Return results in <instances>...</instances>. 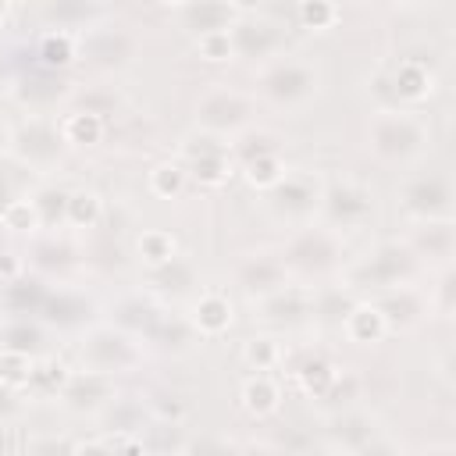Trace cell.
Here are the masks:
<instances>
[{
    "mask_svg": "<svg viewBox=\"0 0 456 456\" xmlns=\"http://www.w3.org/2000/svg\"><path fill=\"white\" fill-rule=\"evenodd\" d=\"M363 388H367V385H363V374H360V370H353V367H338L331 388L324 392V399H321L317 406L324 410V417L342 413V410H353V406H360Z\"/></svg>",
    "mask_w": 456,
    "mask_h": 456,
    "instance_id": "36",
    "label": "cell"
},
{
    "mask_svg": "<svg viewBox=\"0 0 456 456\" xmlns=\"http://www.w3.org/2000/svg\"><path fill=\"white\" fill-rule=\"evenodd\" d=\"M278 253H281L292 281H303V285L342 274V267H346V239L321 221L292 228L289 239L278 246Z\"/></svg>",
    "mask_w": 456,
    "mask_h": 456,
    "instance_id": "3",
    "label": "cell"
},
{
    "mask_svg": "<svg viewBox=\"0 0 456 456\" xmlns=\"http://www.w3.org/2000/svg\"><path fill=\"white\" fill-rule=\"evenodd\" d=\"M185 321L196 331V338H221L235 324V303L221 289H200L192 296V303H189Z\"/></svg>",
    "mask_w": 456,
    "mask_h": 456,
    "instance_id": "22",
    "label": "cell"
},
{
    "mask_svg": "<svg viewBox=\"0 0 456 456\" xmlns=\"http://www.w3.org/2000/svg\"><path fill=\"white\" fill-rule=\"evenodd\" d=\"M25 278V256H18L14 249H0V289L14 285Z\"/></svg>",
    "mask_w": 456,
    "mask_h": 456,
    "instance_id": "54",
    "label": "cell"
},
{
    "mask_svg": "<svg viewBox=\"0 0 456 456\" xmlns=\"http://www.w3.org/2000/svg\"><path fill=\"white\" fill-rule=\"evenodd\" d=\"M253 114H256V100L249 93L224 82H210L192 103V128L232 142L246 128H253Z\"/></svg>",
    "mask_w": 456,
    "mask_h": 456,
    "instance_id": "6",
    "label": "cell"
},
{
    "mask_svg": "<svg viewBox=\"0 0 456 456\" xmlns=\"http://www.w3.org/2000/svg\"><path fill=\"white\" fill-rule=\"evenodd\" d=\"M249 310H253V321H260V324L296 328L303 321H314V285L289 281L285 289H278L264 299H253Z\"/></svg>",
    "mask_w": 456,
    "mask_h": 456,
    "instance_id": "16",
    "label": "cell"
},
{
    "mask_svg": "<svg viewBox=\"0 0 456 456\" xmlns=\"http://www.w3.org/2000/svg\"><path fill=\"white\" fill-rule=\"evenodd\" d=\"M142 356H146V346L114 324H89L86 331H78V342H75L78 370H89L110 381L135 374L142 367Z\"/></svg>",
    "mask_w": 456,
    "mask_h": 456,
    "instance_id": "5",
    "label": "cell"
},
{
    "mask_svg": "<svg viewBox=\"0 0 456 456\" xmlns=\"http://www.w3.org/2000/svg\"><path fill=\"white\" fill-rule=\"evenodd\" d=\"M71 456H118L110 438H82L71 442Z\"/></svg>",
    "mask_w": 456,
    "mask_h": 456,
    "instance_id": "56",
    "label": "cell"
},
{
    "mask_svg": "<svg viewBox=\"0 0 456 456\" xmlns=\"http://www.w3.org/2000/svg\"><path fill=\"white\" fill-rule=\"evenodd\" d=\"M32 370H36V356L18 353V349H0V388L7 395L25 392L32 381Z\"/></svg>",
    "mask_w": 456,
    "mask_h": 456,
    "instance_id": "46",
    "label": "cell"
},
{
    "mask_svg": "<svg viewBox=\"0 0 456 456\" xmlns=\"http://www.w3.org/2000/svg\"><path fill=\"white\" fill-rule=\"evenodd\" d=\"M146 278H150V289L153 292H164V296H178V292H185L189 285H196V271H192V264L185 260V256H178V260H171L167 267H157V271H146Z\"/></svg>",
    "mask_w": 456,
    "mask_h": 456,
    "instance_id": "47",
    "label": "cell"
},
{
    "mask_svg": "<svg viewBox=\"0 0 456 456\" xmlns=\"http://www.w3.org/2000/svg\"><path fill=\"white\" fill-rule=\"evenodd\" d=\"M32 203L39 210L43 228H64V207H68V189L57 185H43L32 192Z\"/></svg>",
    "mask_w": 456,
    "mask_h": 456,
    "instance_id": "50",
    "label": "cell"
},
{
    "mask_svg": "<svg viewBox=\"0 0 456 456\" xmlns=\"http://www.w3.org/2000/svg\"><path fill=\"white\" fill-rule=\"evenodd\" d=\"M78 61V36L61 28H43L36 39V64L46 71H68Z\"/></svg>",
    "mask_w": 456,
    "mask_h": 456,
    "instance_id": "31",
    "label": "cell"
},
{
    "mask_svg": "<svg viewBox=\"0 0 456 456\" xmlns=\"http://www.w3.org/2000/svg\"><path fill=\"white\" fill-rule=\"evenodd\" d=\"M321 196H324V178L317 171H310V167H289L285 178L267 192V207L289 228H303V224L317 221Z\"/></svg>",
    "mask_w": 456,
    "mask_h": 456,
    "instance_id": "10",
    "label": "cell"
},
{
    "mask_svg": "<svg viewBox=\"0 0 456 456\" xmlns=\"http://www.w3.org/2000/svg\"><path fill=\"white\" fill-rule=\"evenodd\" d=\"M424 296H428V310H431L435 317L449 321L452 310H456V274H452V267L435 271V285H428Z\"/></svg>",
    "mask_w": 456,
    "mask_h": 456,
    "instance_id": "48",
    "label": "cell"
},
{
    "mask_svg": "<svg viewBox=\"0 0 456 456\" xmlns=\"http://www.w3.org/2000/svg\"><path fill=\"white\" fill-rule=\"evenodd\" d=\"M178 164L185 167L189 185L207 189V192L224 189L239 175L228 142L224 139H214L207 132H196V128L182 135V142H178Z\"/></svg>",
    "mask_w": 456,
    "mask_h": 456,
    "instance_id": "9",
    "label": "cell"
},
{
    "mask_svg": "<svg viewBox=\"0 0 456 456\" xmlns=\"http://www.w3.org/2000/svg\"><path fill=\"white\" fill-rule=\"evenodd\" d=\"M46 324L39 317H4L0 321V349H18L36 356V346L43 342Z\"/></svg>",
    "mask_w": 456,
    "mask_h": 456,
    "instance_id": "38",
    "label": "cell"
},
{
    "mask_svg": "<svg viewBox=\"0 0 456 456\" xmlns=\"http://www.w3.org/2000/svg\"><path fill=\"white\" fill-rule=\"evenodd\" d=\"M4 399H7V392H4V388H0V413H4Z\"/></svg>",
    "mask_w": 456,
    "mask_h": 456,
    "instance_id": "62",
    "label": "cell"
},
{
    "mask_svg": "<svg viewBox=\"0 0 456 456\" xmlns=\"http://www.w3.org/2000/svg\"><path fill=\"white\" fill-rule=\"evenodd\" d=\"M192 50H196L200 61H207V64H232V61H235V50H232V36H228V32L196 36V39H192Z\"/></svg>",
    "mask_w": 456,
    "mask_h": 456,
    "instance_id": "51",
    "label": "cell"
},
{
    "mask_svg": "<svg viewBox=\"0 0 456 456\" xmlns=\"http://www.w3.org/2000/svg\"><path fill=\"white\" fill-rule=\"evenodd\" d=\"M274 110H303L321 96V68L299 53H278L253 71V100Z\"/></svg>",
    "mask_w": 456,
    "mask_h": 456,
    "instance_id": "2",
    "label": "cell"
},
{
    "mask_svg": "<svg viewBox=\"0 0 456 456\" xmlns=\"http://www.w3.org/2000/svg\"><path fill=\"white\" fill-rule=\"evenodd\" d=\"M160 314V306L157 303H150V299H142V296H128V299H121L118 306H114V328H121V331H128V335H135V338H142V331L150 328V321Z\"/></svg>",
    "mask_w": 456,
    "mask_h": 456,
    "instance_id": "44",
    "label": "cell"
},
{
    "mask_svg": "<svg viewBox=\"0 0 456 456\" xmlns=\"http://www.w3.org/2000/svg\"><path fill=\"white\" fill-rule=\"evenodd\" d=\"M395 200L410 224L456 217V185L445 167H410L395 185Z\"/></svg>",
    "mask_w": 456,
    "mask_h": 456,
    "instance_id": "7",
    "label": "cell"
},
{
    "mask_svg": "<svg viewBox=\"0 0 456 456\" xmlns=\"http://www.w3.org/2000/svg\"><path fill=\"white\" fill-rule=\"evenodd\" d=\"M57 128L68 150H96L107 139V121L86 110H64L57 118Z\"/></svg>",
    "mask_w": 456,
    "mask_h": 456,
    "instance_id": "29",
    "label": "cell"
},
{
    "mask_svg": "<svg viewBox=\"0 0 456 456\" xmlns=\"http://www.w3.org/2000/svg\"><path fill=\"white\" fill-rule=\"evenodd\" d=\"M68 96H71V89L61 78V71H46L39 64L25 68L11 86V100L21 103L28 114H46L53 103H64Z\"/></svg>",
    "mask_w": 456,
    "mask_h": 456,
    "instance_id": "21",
    "label": "cell"
},
{
    "mask_svg": "<svg viewBox=\"0 0 456 456\" xmlns=\"http://www.w3.org/2000/svg\"><path fill=\"white\" fill-rule=\"evenodd\" d=\"M232 36V50L235 61H249V64H267L271 57L285 53V25L256 7H246L242 18L228 28Z\"/></svg>",
    "mask_w": 456,
    "mask_h": 456,
    "instance_id": "12",
    "label": "cell"
},
{
    "mask_svg": "<svg viewBox=\"0 0 456 456\" xmlns=\"http://www.w3.org/2000/svg\"><path fill=\"white\" fill-rule=\"evenodd\" d=\"M118 381L89 374V370H71V378L64 381V388L57 392V406L75 413V417H100L114 399H118Z\"/></svg>",
    "mask_w": 456,
    "mask_h": 456,
    "instance_id": "18",
    "label": "cell"
},
{
    "mask_svg": "<svg viewBox=\"0 0 456 456\" xmlns=\"http://www.w3.org/2000/svg\"><path fill=\"white\" fill-rule=\"evenodd\" d=\"M374 214H378V200H374V189L367 182H360V178L324 182L317 221L328 224L331 232H338L342 239L356 235V232H367L374 224Z\"/></svg>",
    "mask_w": 456,
    "mask_h": 456,
    "instance_id": "8",
    "label": "cell"
},
{
    "mask_svg": "<svg viewBox=\"0 0 456 456\" xmlns=\"http://www.w3.org/2000/svg\"><path fill=\"white\" fill-rule=\"evenodd\" d=\"M142 346H153V349H160V353H189L200 338H196V331L189 328V321H185V314H157L153 321H150V328L142 331V338H139Z\"/></svg>",
    "mask_w": 456,
    "mask_h": 456,
    "instance_id": "26",
    "label": "cell"
},
{
    "mask_svg": "<svg viewBox=\"0 0 456 456\" xmlns=\"http://www.w3.org/2000/svg\"><path fill=\"white\" fill-rule=\"evenodd\" d=\"M406 456H456V445L452 442H428V445H420Z\"/></svg>",
    "mask_w": 456,
    "mask_h": 456,
    "instance_id": "58",
    "label": "cell"
},
{
    "mask_svg": "<svg viewBox=\"0 0 456 456\" xmlns=\"http://www.w3.org/2000/svg\"><path fill=\"white\" fill-rule=\"evenodd\" d=\"M135 438L142 445V456H182L189 445L185 424H171V420H150Z\"/></svg>",
    "mask_w": 456,
    "mask_h": 456,
    "instance_id": "34",
    "label": "cell"
},
{
    "mask_svg": "<svg viewBox=\"0 0 456 456\" xmlns=\"http://www.w3.org/2000/svg\"><path fill=\"white\" fill-rule=\"evenodd\" d=\"M11 146H14V125L0 121V160L11 157Z\"/></svg>",
    "mask_w": 456,
    "mask_h": 456,
    "instance_id": "59",
    "label": "cell"
},
{
    "mask_svg": "<svg viewBox=\"0 0 456 456\" xmlns=\"http://www.w3.org/2000/svg\"><path fill=\"white\" fill-rule=\"evenodd\" d=\"M285 403V392L274 374H249L239 385V406L249 420H271Z\"/></svg>",
    "mask_w": 456,
    "mask_h": 456,
    "instance_id": "25",
    "label": "cell"
},
{
    "mask_svg": "<svg viewBox=\"0 0 456 456\" xmlns=\"http://www.w3.org/2000/svg\"><path fill=\"white\" fill-rule=\"evenodd\" d=\"M103 217V196L96 189H68V207H64V228L86 232L96 228Z\"/></svg>",
    "mask_w": 456,
    "mask_h": 456,
    "instance_id": "40",
    "label": "cell"
},
{
    "mask_svg": "<svg viewBox=\"0 0 456 456\" xmlns=\"http://www.w3.org/2000/svg\"><path fill=\"white\" fill-rule=\"evenodd\" d=\"M86 310H89V299L82 292L57 289V292H46V303L39 310V321L43 324H57V328H78V331H86Z\"/></svg>",
    "mask_w": 456,
    "mask_h": 456,
    "instance_id": "30",
    "label": "cell"
},
{
    "mask_svg": "<svg viewBox=\"0 0 456 456\" xmlns=\"http://www.w3.org/2000/svg\"><path fill=\"white\" fill-rule=\"evenodd\" d=\"M292 14H296V25L306 28V32H314V36L331 32L342 21V7L331 4V0H299L292 7Z\"/></svg>",
    "mask_w": 456,
    "mask_h": 456,
    "instance_id": "42",
    "label": "cell"
},
{
    "mask_svg": "<svg viewBox=\"0 0 456 456\" xmlns=\"http://www.w3.org/2000/svg\"><path fill=\"white\" fill-rule=\"evenodd\" d=\"M342 335L353 342V346H381L385 338H388V324H385V317H381V310L367 299V296H360L349 310H346V317H342Z\"/></svg>",
    "mask_w": 456,
    "mask_h": 456,
    "instance_id": "27",
    "label": "cell"
},
{
    "mask_svg": "<svg viewBox=\"0 0 456 456\" xmlns=\"http://www.w3.org/2000/svg\"><path fill=\"white\" fill-rule=\"evenodd\" d=\"M96 420L103 424V438H135L150 424V413L142 395H118Z\"/></svg>",
    "mask_w": 456,
    "mask_h": 456,
    "instance_id": "28",
    "label": "cell"
},
{
    "mask_svg": "<svg viewBox=\"0 0 456 456\" xmlns=\"http://www.w3.org/2000/svg\"><path fill=\"white\" fill-rule=\"evenodd\" d=\"M103 14H107V7H100V4H46L43 7L46 28H61L71 36H82L93 25H100Z\"/></svg>",
    "mask_w": 456,
    "mask_h": 456,
    "instance_id": "32",
    "label": "cell"
},
{
    "mask_svg": "<svg viewBox=\"0 0 456 456\" xmlns=\"http://www.w3.org/2000/svg\"><path fill=\"white\" fill-rule=\"evenodd\" d=\"M285 171H289V164H285L281 150H278V153H264V157H253V160L239 164L242 182H246L253 192H264V196H267V192L285 178Z\"/></svg>",
    "mask_w": 456,
    "mask_h": 456,
    "instance_id": "39",
    "label": "cell"
},
{
    "mask_svg": "<svg viewBox=\"0 0 456 456\" xmlns=\"http://www.w3.org/2000/svg\"><path fill=\"white\" fill-rule=\"evenodd\" d=\"M281 367L289 370L292 385H296L310 403H321V399H324V392L331 388L335 374H338V363H335L328 353H321V349H306V353H303V356H296V360H289V356H285V363H281Z\"/></svg>",
    "mask_w": 456,
    "mask_h": 456,
    "instance_id": "24",
    "label": "cell"
},
{
    "mask_svg": "<svg viewBox=\"0 0 456 456\" xmlns=\"http://www.w3.org/2000/svg\"><path fill=\"white\" fill-rule=\"evenodd\" d=\"M11 14H14V4L11 0H0V28L11 21Z\"/></svg>",
    "mask_w": 456,
    "mask_h": 456,
    "instance_id": "61",
    "label": "cell"
},
{
    "mask_svg": "<svg viewBox=\"0 0 456 456\" xmlns=\"http://www.w3.org/2000/svg\"><path fill=\"white\" fill-rule=\"evenodd\" d=\"M381 82L385 93V107H399V110H420L435 93H438V75L424 57H403Z\"/></svg>",
    "mask_w": 456,
    "mask_h": 456,
    "instance_id": "14",
    "label": "cell"
},
{
    "mask_svg": "<svg viewBox=\"0 0 456 456\" xmlns=\"http://www.w3.org/2000/svg\"><path fill=\"white\" fill-rule=\"evenodd\" d=\"M403 242L417 256L420 267L445 271V267H452V256H456V217H449V221H417V224H410Z\"/></svg>",
    "mask_w": 456,
    "mask_h": 456,
    "instance_id": "17",
    "label": "cell"
},
{
    "mask_svg": "<svg viewBox=\"0 0 456 456\" xmlns=\"http://www.w3.org/2000/svg\"><path fill=\"white\" fill-rule=\"evenodd\" d=\"M367 299L381 310V317H385V324H388V335L417 331V328L431 317V310H428V296H424L420 285L388 289V292H378V296H367Z\"/></svg>",
    "mask_w": 456,
    "mask_h": 456,
    "instance_id": "20",
    "label": "cell"
},
{
    "mask_svg": "<svg viewBox=\"0 0 456 456\" xmlns=\"http://www.w3.org/2000/svg\"><path fill=\"white\" fill-rule=\"evenodd\" d=\"M167 11L178 21V28H185L196 39V36H207V32H228L242 18L246 4H235V0H189V4H171Z\"/></svg>",
    "mask_w": 456,
    "mask_h": 456,
    "instance_id": "19",
    "label": "cell"
},
{
    "mask_svg": "<svg viewBox=\"0 0 456 456\" xmlns=\"http://www.w3.org/2000/svg\"><path fill=\"white\" fill-rule=\"evenodd\" d=\"M417 274H420V264L406 249V242L403 239H381L363 256H356L342 267V285L353 289L356 296L360 292L378 296V292H388V289L417 285Z\"/></svg>",
    "mask_w": 456,
    "mask_h": 456,
    "instance_id": "4",
    "label": "cell"
},
{
    "mask_svg": "<svg viewBox=\"0 0 456 456\" xmlns=\"http://www.w3.org/2000/svg\"><path fill=\"white\" fill-rule=\"evenodd\" d=\"M235 452L239 445L228 442L224 435H200V438H189L182 456H235Z\"/></svg>",
    "mask_w": 456,
    "mask_h": 456,
    "instance_id": "52",
    "label": "cell"
},
{
    "mask_svg": "<svg viewBox=\"0 0 456 456\" xmlns=\"http://www.w3.org/2000/svg\"><path fill=\"white\" fill-rule=\"evenodd\" d=\"M135 36L121 25H93L89 32L78 36V61H86L93 71H103V75H114V71H125L132 61H135Z\"/></svg>",
    "mask_w": 456,
    "mask_h": 456,
    "instance_id": "13",
    "label": "cell"
},
{
    "mask_svg": "<svg viewBox=\"0 0 456 456\" xmlns=\"http://www.w3.org/2000/svg\"><path fill=\"white\" fill-rule=\"evenodd\" d=\"M353 456H406V449H403L392 435H385V431H381L378 438H370V442H367L360 452H353Z\"/></svg>",
    "mask_w": 456,
    "mask_h": 456,
    "instance_id": "55",
    "label": "cell"
},
{
    "mask_svg": "<svg viewBox=\"0 0 456 456\" xmlns=\"http://www.w3.org/2000/svg\"><path fill=\"white\" fill-rule=\"evenodd\" d=\"M367 153L385 167H417L431 150V125L420 110L378 107L363 128Z\"/></svg>",
    "mask_w": 456,
    "mask_h": 456,
    "instance_id": "1",
    "label": "cell"
},
{
    "mask_svg": "<svg viewBox=\"0 0 456 456\" xmlns=\"http://www.w3.org/2000/svg\"><path fill=\"white\" fill-rule=\"evenodd\" d=\"M71 378V367L57 356H36V370L28 381V392L43 395V399H57V392L64 388V381Z\"/></svg>",
    "mask_w": 456,
    "mask_h": 456,
    "instance_id": "45",
    "label": "cell"
},
{
    "mask_svg": "<svg viewBox=\"0 0 456 456\" xmlns=\"http://www.w3.org/2000/svg\"><path fill=\"white\" fill-rule=\"evenodd\" d=\"M0 228L7 235H39L43 232V221H39V210H36L32 196L7 200L4 210H0Z\"/></svg>",
    "mask_w": 456,
    "mask_h": 456,
    "instance_id": "43",
    "label": "cell"
},
{
    "mask_svg": "<svg viewBox=\"0 0 456 456\" xmlns=\"http://www.w3.org/2000/svg\"><path fill=\"white\" fill-rule=\"evenodd\" d=\"M25 456H71V442L61 435H36L25 445Z\"/></svg>",
    "mask_w": 456,
    "mask_h": 456,
    "instance_id": "53",
    "label": "cell"
},
{
    "mask_svg": "<svg viewBox=\"0 0 456 456\" xmlns=\"http://www.w3.org/2000/svg\"><path fill=\"white\" fill-rule=\"evenodd\" d=\"M292 456H346V452H338V449H331L328 442H321V445H310V449H303V452H292Z\"/></svg>",
    "mask_w": 456,
    "mask_h": 456,
    "instance_id": "60",
    "label": "cell"
},
{
    "mask_svg": "<svg viewBox=\"0 0 456 456\" xmlns=\"http://www.w3.org/2000/svg\"><path fill=\"white\" fill-rule=\"evenodd\" d=\"M142 403H146L150 420H171V424H185L189 406H185V399H182L178 392H171V388H157V392L142 395Z\"/></svg>",
    "mask_w": 456,
    "mask_h": 456,
    "instance_id": "49",
    "label": "cell"
},
{
    "mask_svg": "<svg viewBox=\"0 0 456 456\" xmlns=\"http://www.w3.org/2000/svg\"><path fill=\"white\" fill-rule=\"evenodd\" d=\"M146 189L157 200H182L189 192V175H185V167L178 160H157L146 171Z\"/></svg>",
    "mask_w": 456,
    "mask_h": 456,
    "instance_id": "41",
    "label": "cell"
},
{
    "mask_svg": "<svg viewBox=\"0 0 456 456\" xmlns=\"http://www.w3.org/2000/svg\"><path fill=\"white\" fill-rule=\"evenodd\" d=\"M285 356H289V349L281 346L278 335H249L242 342V363L253 374H274L285 363Z\"/></svg>",
    "mask_w": 456,
    "mask_h": 456,
    "instance_id": "37",
    "label": "cell"
},
{
    "mask_svg": "<svg viewBox=\"0 0 456 456\" xmlns=\"http://www.w3.org/2000/svg\"><path fill=\"white\" fill-rule=\"evenodd\" d=\"M232 278H235L239 292H242L249 303H253V299H264V296H271V292H278V289H285V285L292 281V274H289L281 253L271 249V246H256V249L242 253V256L235 260Z\"/></svg>",
    "mask_w": 456,
    "mask_h": 456,
    "instance_id": "15",
    "label": "cell"
},
{
    "mask_svg": "<svg viewBox=\"0 0 456 456\" xmlns=\"http://www.w3.org/2000/svg\"><path fill=\"white\" fill-rule=\"evenodd\" d=\"M182 249H178V235L167 232V228H142L135 235V260L146 267V271H157V267H167L171 260H178Z\"/></svg>",
    "mask_w": 456,
    "mask_h": 456,
    "instance_id": "33",
    "label": "cell"
},
{
    "mask_svg": "<svg viewBox=\"0 0 456 456\" xmlns=\"http://www.w3.org/2000/svg\"><path fill=\"white\" fill-rule=\"evenodd\" d=\"M121 93L114 89V86H107V82H100V86H78V89H71V96H68V110H86V114H96V118H103L107 125H110V118L121 110Z\"/></svg>",
    "mask_w": 456,
    "mask_h": 456,
    "instance_id": "35",
    "label": "cell"
},
{
    "mask_svg": "<svg viewBox=\"0 0 456 456\" xmlns=\"http://www.w3.org/2000/svg\"><path fill=\"white\" fill-rule=\"evenodd\" d=\"M235 456H292L289 449H281L278 442H267V438H249V442H242L239 445V452Z\"/></svg>",
    "mask_w": 456,
    "mask_h": 456,
    "instance_id": "57",
    "label": "cell"
},
{
    "mask_svg": "<svg viewBox=\"0 0 456 456\" xmlns=\"http://www.w3.org/2000/svg\"><path fill=\"white\" fill-rule=\"evenodd\" d=\"M381 431H385V428H381V420H378L374 413H367L363 406H353V410H342V413H331V417H328V435H324V442H328L331 449L353 456V452H360L370 438H378Z\"/></svg>",
    "mask_w": 456,
    "mask_h": 456,
    "instance_id": "23",
    "label": "cell"
},
{
    "mask_svg": "<svg viewBox=\"0 0 456 456\" xmlns=\"http://www.w3.org/2000/svg\"><path fill=\"white\" fill-rule=\"evenodd\" d=\"M68 146L61 139V128H57V118H46V114H28L21 125H14V146H11V157L36 171V175H50L61 167Z\"/></svg>",
    "mask_w": 456,
    "mask_h": 456,
    "instance_id": "11",
    "label": "cell"
}]
</instances>
